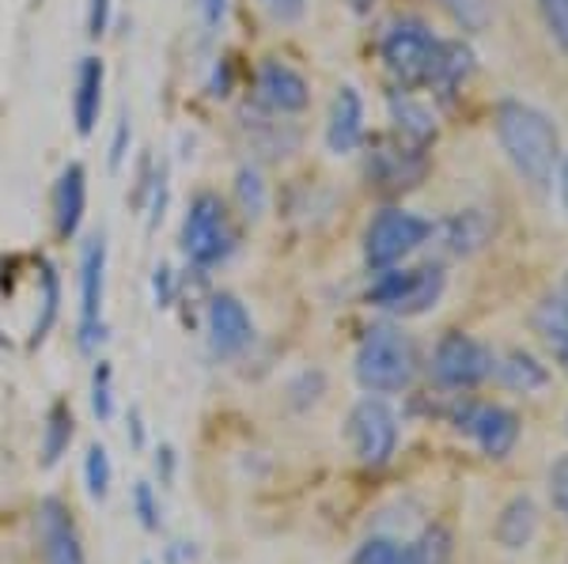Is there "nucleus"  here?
I'll return each mask as SVG.
<instances>
[{
  "instance_id": "f3484780",
  "label": "nucleus",
  "mask_w": 568,
  "mask_h": 564,
  "mask_svg": "<svg viewBox=\"0 0 568 564\" xmlns=\"http://www.w3.org/2000/svg\"><path fill=\"white\" fill-rule=\"evenodd\" d=\"M425 175V160L417 148L406 144H387L375 141V148L368 152V178L383 189H406Z\"/></svg>"
},
{
  "instance_id": "bb28decb",
  "label": "nucleus",
  "mask_w": 568,
  "mask_h": 564,
  "mask_svg": "<svg viewBox=\"0 0 568 564\" xmlns=\"http://www.w3.org/2000/svg\"><path fill=\"white\" fill-rule=\"evenodd\" d=\"M110 478H114V470H110V454L103 443H91L88 448V459H84V485L91 500H106L110 493Z\"/></svg>"
},
{
  "instance_id": "f8f14e48",
  "label": "nucleus",
  "mask_w": 568,
  "mask_h": 564,
  "mask_svg": "<svg viewBox=\"0 0 568 564\" xmlns=\"http://www.w3.org/2000/svg\"><path fill=\"white\" fill-rule=\"evenodd\" d=\"M205 334H209V349L216 357H240L246 345L254 341V322L251 311L243 307L240 296L232 293H216L209 299V311H205Z\"/></svg>"
},
{
  "instance_id": "6ab92c4d",
  "label": "nucleus",
  "mask_w": 568,
  "mask_h": 564,
  "mask_svg": "<svg viewBox=\"0 0 568 564\" xmlns=\"http://www.w3.org/2000/svg\"><path fill=\"white\" fill-rule=\"evenodd\" d=\"M103 84L106 69L99 58H84L77 69V91H72V122H77L80 136L95 133V122L103 114Z\"/></svg>"
},
{
  "instance_id": "39448f33",
  "label": "nucleus",
  "mask_w": 568,
  "mask_h": 564,
  "mask_svg": "<svg viewBox=\"0 0 568 564\" xmlns=\"http://www.w3.org/2000/svg\"><path fill=\"white\" fill-rule=\"evenodd\" d=\"M428 235H433V224H428L425 216L406 213V208H383L368 224V232H364V262H368L375 273L394 269L402 258H409Z\"/></svg>"
},
{
  "instance_id": "4c0bfd02",
  "label": "nucleus",
  "mask_w": 568,
  "mask_h": 564,
  "mask_svg": "<svg viewBox=\"0 0 568 564\" xmlns=\"http://www.w3.org/2000/svg\"><path fill=\"white\" fill-rule=\"evenodd\" d=\"M561 202H565V208H568V160L561 163Z\"/></svg>"
},
{
  "instance_id": "1a4fd4ad",
  "label": "nucleus",
  "mask_w": 568,
  "mask_h": 564,
  "mask_svg": "<svg viewBox=\"0 0 568 564\" xmlns=\"http://www.w3.org/2000/svg\"><path fill=\"white\" fill-rule=\"evenodd\" d=\"M455 429H463L466 435H474V443L481 448V454L489 459H508L519 443V417L508 406H489V402H463L455 409Z\"/></svg>"
},
{
  "instance_id": "aec40b11",
  "label": "nucleus",
  "mask_w": 568,
  "mask_h": 564,
  "mask_svg": "<svg viewBox=\"0 0 568 564\" xmlns=\"http://www.w3.org/2000/svg\"><path fill=\"white\" fill-rule=\"evenodd\" d=\"M535 534H538V504L530 496H511L500 507L497 523H493V539L504 550H527L535 542Z\"/></svg>"
},
{
  "instance_id": "4be33fe9",
  "label": "nucleus",
  "mask_w": 568,
  "mask_h": 564,
  "mask_svg": "<svg viewBox=\"0 0 568 564\" xmlns=\"http://www.w3.org/2000/svg\"><path fill=\"white\" fill-rule=\"evenodd\" d=\"M72 435H77V417H72L69 402H53L45 413V429H42V466H58L61 454L69 451Z\"/></svg>"
},
{
  "instance_id": "ddd939ff",
  "label": "nucleus",
  "mask_w": 568,
  "mask_h": 564,
  "mask_svg": "<svg viewBox=\"0 0 568 564\" xmlns=\"http://www.w3.org/2000/svg\"><path fill=\"white\" fill-rule=\"evenodd\" d=\"M447 550L452 542L444 531H425V539L414 545L398 539H368L353 553L349 564H444Z\"/></svg>"
},
{
  "instance_id": "0eeeda50",
  "label": "nucleus",
  "mask_w": 568,
  "mask_h": 564,
  "mask_svg": "<svg viewBox=\"0 0 568 564\" xmlns=\"http://www.w3.org/2000/svg\"><path fill=\"white\" fill-rule=\"evenodd\" d=\"M444 285H447V277L439 266H420V269H402V273L383 269L379 280L372 285L368 299L375 307H387L394 315H425L428 307L439 304Z\"/></svg>"
},
{
  "instance_id": "473e14b6",
  "label": "nucleus",
  "mask_w": 568,
  "mask_h": 564,
  "mask_svg": "<svg viewBox=\"0 0 568 564\" xmlns=\"http://www.w3.org/2000/svg\"><path fill=\"white\" fill-rule=\"evenodd\" d=\"M262 8L277 23H300V20H304V12H307V0H262Z\"/></svg>"
},
{
  "instance_id": "20e7f679",
  "label": "nucleus",
  "mask_w": 568,
  "mask_h": 564,
  "mask_svg": "<svg viewBox=\"0 0 568 564\" xmlns=\"http://www.w3.org/2000/svg\"><path fill=\"white\" fill-rule=\"evenodd\" d=\"M439 58H444V42L436 39L420 20H402L394 23L383 39V65L394 80H402L406 88L417 84H436Z\"/></svg>"
},
{
  "instance_id": "72a5a7b5",
  "label": "nucleus",
  "mask_w": 568,
  "mask_h": 564,
  "mask_svg": "<svg viewBox=\"0 0 568 564\" xmlns=\"http://www.w3.org/2000/svg\"><path fill=\"white\" fill-rule=\"evenodd\" d=\"M110 4H114V0H91V8H88V34H91V39H103V34H106Z\"/></svg>"
},
{
  "instance_id": "423d86ee",
  "label": "nucleus",
  "mask_w": 568,
  "mask_h": 564,
  "mask_svg": "<svg viewBox=\"0 0 568 564\" xmlns=\"http://www.w3.org/2000/svg\"><path fill=\"white\" fill-rule=\"evenodd\" d=\"M345 435H349V448L356 459L364 466L379 470L398 451V413L379 394H368L353 406L349 421H345Z\"/></svg>"
},
{
  "instance_id": "f704fd0d",
  "label": "nucleus",
  "mask_w": 568,
  "mask_h": 564,
  "mask_svg": "<svg viewBox=\"0 0 568 564\" xmlns=\"http://www.w3.org/2000/svg\"><path fill=\"white\" fill-rule=\"evenodd\" d=\"M155 299L163 307L171 304V269H155Z\"/></svg>"
},
{
  "instance_id": "7ed1b4c3",
  "label": "nucleus",
  "mask_w": 568,
  "mask_h": 564,
  "mask_svg": "<svg viewBox=\"0 0 568 564\" xmlns=\"http://www.w3.org/2000/svg\"><path fill=\"white\" fill-rule=\"evenodd\" d=\"M182 250L201 269L220 266L235 250L232 213H227L224 197L213 194V189H205V194H197L190 202L186 221H182Z\"/></svg>"
},
{
  "instance_id": "412c9836",
  "label": "nucleus",
  "mask_w": 568,
  "mask_h": 564,
  "mask_svg": "<svg viewBox=\"0 0 568 564\" xmlns=\"http://www.w3.org/2000/svg\"><path fill=\"white\" fill-rule=\"evenodd\" d=\"M493 371L500 376L504 387L524 390V394H530V390H542L549 383L546 363H538L535 357H530V352H519V349H511L508 357L493 363Z\"/></svg>"
},
{
  "instance_id": "a878e982",
  "label": "nucleus",
  "mask_w": 568,
  "mask_h": 564,
  "mask_svg": "<svg viewBox=\"0 0 568 564\" xmlns=\"http://www.w3.org/2000/svg\"><path fill=\"white\" fill-rule=\"evenodd\" d=\"M474 69V53L463 42H444V58H439L436 84L439 88H459Z\"/></svg>"
},
{
  "instance_id": "9b49d317",
  "label": "nucleus",
  "mask_w": 568,
  "mask_h": 564,
  "mask_svg": "<svg viewBox=\"0 0 568 564\" xmlns=\"http://www.w3.org/2000/svg\"><path fill=\"white\" fill-rule=\"evenodd\" d=\"M34 539H39V564H88L84 542H80L65 500H42L34 512Z\"/></svg>"
},
{
  "instance_id": "c9c22d12",
  "label": "nucleus",
  "mask_w": 568,
  "mask_h": 564,
  "mask_svg": "<svg viewBox=\"0 0 568 564\" xmlns=\"http://www.w3.org/2000/svg\"><path fill=\"white\" fill-rule=\"evenodd\" d=\"M205 23L209 27H220V20H224V8H227V0H205Z\"/></svg>"
},
{
  "instance_id": "6e6552de",
  "label": "nucleus",
  "mask_w": 568,
  "mask_h": 564,
  "mask_svg": "<svg viewBox=\"0 0 568 564\" xmlns=\"http://www.w3.org/2000/svg\"><path fill=\"white\" fill-rule=\"evenodd\" d=\"M493 363H497V357L478 338L452 330L439 338L433 352V379L444 390H474L493 376Z\"/></svg>"
},
{
  "instance_id": "e433bc0d",
  "label": "nucleus",
  "mask_w": 568,
  "mask_h": 564,
  "mask_svg": "<svg viewBox=\"0 0 568 564\" xmlns=\"http://www.w3.org/2000/svg\"><path fill=\"white\" fill-rule=\"evenodd\" d=\"M125 133H130V125H118V136H114V152H110V167H118L122 163V156H125Z\"/></svg>"
},
{
  "instance_id": "a211bd4d",
  "label": "nucleus",
  "mask_w": 568,
  "mask_h": 564,
  "mask_svg": "<svg viewBox=\"0 0 568 564\" xmlns=\"http://www.w3.org/2000/svg\"><path fill=\"white\" fill-rule=\"evenodd\" d=\"M364 141V99L356 88H337L334 103H329L326 122V144L334 156H345Z\"/></svg>"
},
{
  "instance_id": "4468645a",
  "label": "nucleus",
  "mask_w": 568,
  "mask_h": 564,
  "mask_svg": "<svg viewBox=\"0 0 568 564\" xmlns=\"http://www.w3.org/2000/svg\"><path fill=\"white\" fill-rule=\"evenodd\" d=\"M254 84H258V99L273 114H300L311 103V84L304 80V72H296L277 58L262 61Z\"/></svg>"
},
{
  "instance_id": "393cba45",
  "label": "nucleus",
  "mask_w": 568,
  "mask_h": 564,
  "mask_svg": "<svg viewBox=\"0 0 568 564\" xmlns=\"http://www.w3.org/2000/svg\"><path fill=\"white\" fill-rule=\"evenodd\" d=\"M235 202H240L246 221H258L265 213V182L254 167H240V175H235Z\"/></svg>"
},
{
  "instance_id": "b1692460",
  "label": "nucleus",
  "mask_w": 568,
  "mask_h": 564,
  "mask_svg": "<svg viewBox=\"0 0 568 564\" xmlns=\"http://www.w3.org/2000/svg\"><path fill=\"white\" fill-rule=\"evenodd\" d=\"M390 111H394V122H398L402 136H406L414 148H420V144H428L436 136V125H433V114L425 111V106L417 103V99L409 95H394L390 99Z\"/></svg>"
},
{
  "instance_id": "2f4dec72",
  "label": "nucleus",
  "mask_w": 568,
  "mask_h": 564,
  "mask_svg": "<svg viewBox=\"0 0 568 564\" xmlns=\"http://www.w3.org/2000/svg\"><path fill=\"white\" fill-rule=\"evenodd\" d=\"M133 507L136 515H141V526L144 531H160V504H155V493L149 481H136L133 489Z\"/></svg>"
},
{
  "instance_id": "cd10ccee",
  "label": "nucleus",
  "mask_w": 568,
  "mask_h": 564,
  "mask_svg": "<svg viewBox=\"0 0 568 564\" xmlns=\"http://www.w3.org/2000/svg\"><path fill=\"white\" fill-rule=\"evenodd\" d=\"M463 31H485L493 20V0H439Z\"/></svg>"
},
{
  "instance_id": "c85d7f7f",
  "label": "nucleus",
  "mask_w": 568,
  "mask_h": 564,
  "mask_svg": "<svg viewBox=\"0 0 568 564\" xmlns=\"http://www.w3.org/2000/svg\"><path fill=\"white\" fill-rule=\"evenodd\" d=\"M110 379H114L110 363L99 360L95 371H91V409H95L99 421H110V417H114V394H110Z\"/></svg>"
},
{
  "instance_id": "c756f323",
  "label": "nucleus",
  "mask_w": 568,
  "mask_h": 564,
  "mask_svg": "<svg viewBox=\"0 0 568 564\" xmlns=\"http://www.w3.org/2000/svg\"><path fill=\"white\" fill-rule=\"evenodd\" d=\"M538 12H542L554 42L568 53V0H538Z\"/></svg>"
},
{
  "instance_id": "dca6fc26",
  "label": "nucleus",
  "mask_w": 568,
  "mask_h": 564,
  "mask_svg": "<svg viewBox=\"0 0 568 564\" xmlns=\"http://www.w3.org/2000/svg\"><path fill=\"white\" fill-rule=\"evenodd\" d=\"M53 227H58V239H72L84 224V208H88V171L84 163H69L65 171L53 182Z\"/></svg>"
},
{
  "instance_id": "f257e3e1",
  "label": "nucleus",
  "mask_w": 568,
  "mask_h": 564,
  "mask_svg": "<svg viewBox=\"0 0 568 564\" xmlns=\"http://www.w3.org/2000/svg\"><path fill=\"white\" fill-rule=\"evenodd\" d=\"M493 130L504 148V156L516 167V175L535 189H546L554 182V171L561 163V136L557 125L530 103L504 99L493 114Z\"/></svg>"
},
{
  "instance_id": "5701e85b",
  "label": "nucleus",
  "mask_w": 568,
  "mask_h": 564,
  "mask_svg": "<svg viewBox=\"0 0 568 564\" xmlns=\"http://www.w3.org/2000/svg\"><path fill=\"white\" fill-rule=\"evenodd\" d=\"M489 235H493L489 216H485L481 208H470V213L455 216V221L447 224V247L466 258V254H478L485 243H489Z\"/></svg>"
},
{
  "instance_id": "f03ea898",
  "label": "nucleus",
  "mask_w": 568,
  "mask_h": 564,
  "mask_svg": "<svg viewBox=\"0 0 568 564\" xmlns=\"http://www.w3.org/2000/svg\"><path fill=\"white\" fill-rule=\"evenodd\" d=\"M417 376V349L409 334L398 326L379 322L364 334L361 349H356V383L368 394H398L414 383Z\"/></svg>"
},
{
  "instance_id": "7c9ffc66",
  "label": "nucleus",
  "mask_w": 568,
  "mask_h": 564,
  "mask_svg": "<svg viewBox=\"0 0 568 564\" xmlns=\"http://www.w3.org/2000/svg\"><path fill=\"white\" fill-rule=\"evenodd\" d=\"M549 504L557 507V515H565L568 523V454L549 466Z\"/></svg>"
},
{
  "instance_id": "2eb2a0df",
  "label": "nucleus",
  "mask_w": 568,
  "mask_h": 564,
  "mask_svg": "<svg viewBox=\"0 0 568 564\" xmlns=\"http://www.w3.org/2000/svg\"><path fill=\"white\" fill-rule=\"evenodd\" d=\"M535 334L546 345L557 368L568 376V273L546 293L542 304L535 307Z\"/></svg>"
},
{
  "instance_id": "9d476101",
  "label": "nucleus",
  "mask_w": 568,
  "mask_h": 564,
  "mask_svg": "<svg viewBox=\"0 0 568 564\" xmlns=\"http://www.w3.org/2000/svg\"><path fill=\"white\" fill-rule=\"evenodd\" d=\"M103 293H106V243L91 235L80 250V349L91 352L103 341Z\"/></svg>"
}]
</instances>
